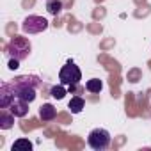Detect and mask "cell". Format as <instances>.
Instances as JSON below:
<instances>
[{"mask_svg":"<svg viewBox=\"0 0 151 151\" xmlns=\"http://www.w3.org/2000/svg\"><path fill=\"white\" fill-rule=\"evenodd\" d=\"M39 86V78L37 77H18L13 82H4L0 87V109H7L9 103L14 98H20L27 103H32L36 100V91Z\"/></svg>","mask_w":151,"mask_h":151,"instance_id":"cell-1","label":"cell"},{"mask_svg":"<svg viewBox=\"0 0 151 151\" xmlns=\"http://www.w3.org/2000/svg\"><path fill=\"white\" fill-rule=\"evenodd\" d=\"M59 80H60V84L68 86L69 91H75L77 86H78V82L82 80V71L73 60H68L59 71Z\"/></svg>","mask_w":151,"mask_h":151,"instance_id":"cell-2","label":"cell"},{"mask_svg":"<svg viewBox=\"0 0 151 151\" xmlns=\"http://www.w3.org/2000/svg\"><path fill=\"white\" fill-rule=\"evenodd\" d=\"M7 55H11L13 59H18V60H23L29 53H30V43L22 37V36H14L9 45H7Z\"/></svg>","mask_w":151,"mask_h":151,"instance_id":"cell-3","label":"cell"},{"mask_svg":"<svg viewBox=\"0 0 151 151\" xmlns=\"http://www.w3.org/2000/svg\"><path fill=\"white\" fill-rule=\"evenodd\" d=\"M87 144L94 151H103L110 146V133L105 128H94L87 135Z\"/></svg>","mask_w":151,"mask_h":151,"instance_id":"cell-4","label":"cell"},{"mask_svg":"<svg viewBox=\"0 0 151 151\" xmlns=\"http://www.w3.org/2000/svg\"><path fill=\"white\" fill-rule=\"evenodd\" d=\"M46 29H48L46 18L37 16V14L27 16V18L23 20V23H22V30H23L25 34H41V32L46 30Z\"/></svg>","mask_w":151,"mask_h":151,"instance_id":"cell-5","label":"cell"},{"mask_svg":"<svg viewBox=\"0 0 151 151\" xmlns=\"http://www.w3.org/2000/svg\"><path fill=\"white\" fill-rule=\"evenodd\" d=\"M29 105L30 103H27V101H23V100H20V98H14L11 103H9V107H7V110H11L16 117H25L27 114H29Z\"/></svg>","mask_w":151,"mask_h":151,"instance_id":"cell-6","label":"cell"},{"mask_svg":"<svg viewBox=\"0 0 151 151\" xmlns=\"http://www.w3.org/2000/svg\"><path fill=\"white\" fill-rule=\"evenodd\" d=\"M57 117V109L52 105V103H43L39 107V119L45 121V123H50Z\"/></svg>","mask_w":151,"mask_h":151,"instance_id":"cell-7","label":"cell"},{"mask_svg":"<svg viewBox=\"0 0 151 151\" xmlns=\"http://www.w3.org/2000/svg\"><path fill=\"white\" fill-rule=\"evenodd\" d=\"M14 114L9 110L7 112V109H2V112H0V128L2 130H9L11 126H13V123H14Z\"/></svg>","mask_w":151,"mask_h":151,"instance_id":"cell-8","label":"cell"},{"mask_svg":"<svg viewBox=\"0 0 151 151\" xmlns=\"http://www.w3.org/2000/svg\"><path fill=\"white\" fill-rule=\"evenodd\" d=\"M84 107H86V101L82 96H73L68 103V109L71 110V114H80L84 110Z\"/></svg>","mask_w":151,"mask_h":151,"instance_id":"cell-9","label":"cell"},{"mask_svg":"<svg viewBox=\"0 0 151 151\" xmlns=\"http://www.w3.org/2000/svg\"><path fill=\"white\" fill-rule=\"evenodd\" d=\"M86 89H87L89 93L98 94V93H101V89H103V82H101L100 78H91V80L86 82Z\"/></svg>","mask_w":151,"mask_h":151,"instance_id":"cell-10","label":"cell"},{"mask_svg":"<svg viewBox=\"0 0 151 151\" xmlns=\"http://www.w3.org/2000/svg\"><path fill=\"white\" fill-rule=\"evenodd\" d=\"M46 11H48V14L57 16L62 11V2H60V0H48V2H46Z\"/></svg>","mask_w":151,"mask_h":151,"instance_id":"cell-11","label":"cell"},{"mask_svg":"<svg viewBox=\"0 0 151 151\" xmlns=\"http://www.w3.org/2000/svg\"><path fill=\"white\" fill-rule=\"evenodd\" d=\"M11 149L13 151H29V149H32V142L29 139H18V140H14Z\"/></svg>","mask_w":151,"mask_h":151,"instance_id":"cell-12","label":"cell"},{"mask_svg":"<svg viewBox=\"0 0 151 151\" xmlns=\"http://www.w3.org/2000/svg\"><path fill=\"white\" fill-rule=\"evenodd\" d=\"M50 96L55 98V100H62V98L66 96V87H64V84H60V86H53V87L50 89Z\"/></svg>","mask_w":151,"mask_h":151,"instance_id":"cell-13","label":"cell"},{"mask_svg":"<svg viewBox=\"0 0 151 151\" xmlns=\"http://www.w3.org/2000/svg\"><path fill=\"white\" fill-rule=\"evenodd\" d=\"M18 66H20V60L11 57V60H9V69H18Z\"/></svg>","mask_w":151,"mask_h":151,"instance_id":"cell-14","label":"cell"}]
</instances>
